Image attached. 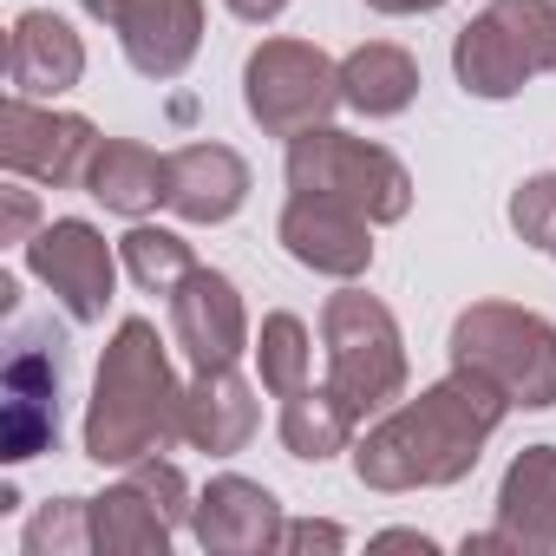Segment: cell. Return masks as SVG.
Returning <instances> with one entry per match:
<instances>
[{
	"label": "cell",
	"mask_w": 556,
	"mask_h": 556,
	"mask_svg": "<svg viewBox=\"0 0 556 556\" xmlns=\"http://www.w3.org/2000/svg\"><path fill=\"white\" fill-rule=\"evenodd\" d=\"M510 413V400L484 380V374H465L452 367V380L426 387L413 406L387 413L354 465H361V484L374 491H413V484H458L471 465H478V445L497 432V419Z\"/></svg>",
	"instance_id": "cell-1"
},
{
	"label": "cell",
	"mask_w": 556,
	"mask_h": 556,
	"mask_svg": "<svg viewBox=\"0 0 556 556\" xmlns=\"http://www.w3.org/2000/svg\"><path fill=\"white\" fill-rule=\"evenodd\" d=\"M184 439V393L157 354L151 321H125L118 341L105 348L92 413H86V458L92 465H138Z\"/></svg>",
	"instance_id": "cell-2"
},
{
	"label": "cell",
	"mask_w": 556,
	"mask_h": 556,
	"mask_svg": "<svg viewBox=\"0 0 556 556\" xmlns=\"http://www.w3.org/2000/svg\"><path fill=\"white\" fill-rule=\"evenodd\" d=\"M452 367L484 374L510 406H556V328L523 308H465L452 328Z\"/></svg>",
	"instance_id": "cell-3"
},
{
	"label": "cell",
	"mask_w": 556,
	"mask_h": 556,
	"mask_svg": "<svg viewBox=\"0 0 556 556\" xmlns=\"http://www.w3.org/2000/svg\"><path fill=\"white\" fill-rule=\"evenodd\" d=\"M452 73L471 99H510L536 73H556V0H491L458 34Z\"/></svg>",
	"instance_id": "cell-4"
},
{
	"label": "cell",
	"mask_w": 556,
	"mask_h": 556,
	"mask_svg": "<svg viewBox=\"0 0 556 556\" xmlns=\"http://www.w3.org/2000/svg\"><path fill=\"white\" fill-rule=\"evenodd\" d=\"M289 184L341 197L367 223H400L406 203H413V177L393 151H380L367 138H348V131H328V125L289 138Z\"/></svg>",
	"instance_id": "cell-5"
},
{
	"label": "cell",
	"mask_w": 556,
	"mask_h": 556,
	"mask_svg": "<svg viewBox=\"0 0 556 556\" xmlns=\"http://www.w3.org/2000/svg\"><path fill=\"white\" fill-rule=\"evenodd\" d=\"M321 334H328V387L367 419L380 413L387 400H400L406 387V354H400V328L393 315L374 302V295H334L328 315H321Z\"/></svg>",
	"instance_id": "cell-6"
},
{
	"label": "cell",
	"mask_w": 556,
	"mask_h": 556,
	"mask_svg": "<svg viewBox=\"0 0 556 556\" xmlns=\"http://www.w3.org/2000/svg\"><path fill=\"white\" fill-rule=\"evenodd\" d=\"M242 92H249V118L262 131L295 138V131L328 125V112L341 105V66H328V53L308 40H268V47H255Z\"/></svg>",
	"instance_id": "cell-7"
},
{
	"label": "cell",
	"mask_w": 556,
	"mask_h": 556,
	"mask_svg": "<svg viewBox=\"0 0 556 556\" xmlns=\"http://www.w3.org/2000/svg\"><path fill=\"white\" fill-rule=\"evenodd\" d=\"M27 268L66 302L73 321H99L105 302H112V249H105L99 229L79 223V216L40 229V236L27 242Z\"/></svg>",
	"instance_id": "cell-8"
},
{
	"label": "cell",
	"mask_w": 556,
	"mask_h": 556,
	"mask_svg": "<svg viewBox=\"0 0 556 556\" xmlns=\"http://www.w3.org/2000/svg\"><path fill=\"white\" fill-rule=\"evenodd\" d=\"M0 151H8V164L34 184H79L99 157V138L86 118L73 112H34V99H8V118H0Z\"/></svg>",
	"instance_id": "cell-9"
},
{
	"label": "cell",
	"mask_w": 556,
	"mask_h": 556,
	"mask_svg": "<svg viewBox=\"0 0 556 556\" xmlns=\"http://www.w3.org/2000/svg\"><path fill=\"white\" fill-rule=\"evenodd\" d=\"M170 334H177V348L190 354L197 374L236 367V354L249 348V315H242V295L229 289V275H216V268L190 275L170 295Z\"/></svg>",
	"instance_id": "cell-10"
},
{
	"label": "cell",
	"mask_w": 556,
	"mask_h": 556,
	"mask_svg": "<svg viewBox=\"0 0 556 556\" xmlns=\"http://www.w3.org/2000/svg\"><path fill=\"white\" fill-rule=\"evenodd\" d=\"M282 242L295 262L321 268V275H361L374 262V236H367V216L341 197H321V190H295L289 210H282Z\"/></svg>",
	"instance_id": "cell-11"
},
{
	"label": "cell",
	"mask_w": 556,
	"mask_h": 556,
	"mask_svg": "<svg viewBox=\"0 0 556 556\" xmlns=\"http://www.w3.org/2000/svg\"><path fill=\"white\" fill-rule=\"evenodd\" d=\"M465 549H556V445H530L497 491V530Z\"/></svg>",
	"instance_id": "cell-12"
},
{
	"label": "cell",
	"mask_w": 556,
	"mask_h": 556,
	"mask_svg": "<svg viewBox=\"0 0 556 556\" xmlns=\"http://www.w3.org/2000/svg\"><path fill=\"white\" fill-rule=\"evenodd\" d=\"M190 530L203 549L216 556H249V549H275L282 543V510H275V497L236 471L210 478L203 497L190 504Z\"/></svg>",
	"instance_id": "cell-13"
},
{
	"label": "cell",
	"mask_w": 556,
	"mask_h": 556,
	"mask_svg": "<svg viewBox=\"0 0 556 556\" xmlns=\"http://www.w3.org/2000/svg\"><path fill=\"white\" fill-rule=\"evenodd\" d=\"M0 439H8V465H27L60 439V354H40V341H21V354L8 361Z\"/></svg>",
	"instance_id": "cell-14"
},
{
	"label": "cell",
	"mask_w": 556,
	"mask_h": 556,
	"mask_svg": "<svg viewBox=\"0 0 556 556\" xmlns=\"http://www.w3.org/2000/svg\"><path fill=\"white\" fill-rule=\"evenodd\" d=\"M249 197V164L229 144H184L164 157V203L184 223H229Z\"/></svg>",
	"instance_id": "cell-15"
},
{
	"label": "cell",
	"mask_w": 556,
	"mask_h": 556,
	"mask_svg": "<svg viewBox=\"0 0 556 556\" xmlns=\"http://www.w3.org/2000/svg\"><path fill=\"white\" fill-rule=\"evenodd\" d=\"M112 27L125 40V60L144 79H177L203 40V0H131Z\"/></svg>",
	"instance_id": "cell-16"
},
{
	"label": "cell",
	"mask_w": 556,
	"mask_h": 556,
	"mask_svg": "<svg viewBox=\"0 0 556 556\" xmlns=\"http://www.w3.org/2000/svg\"><path fill=\"white\" fill-rule=\"evenodd\" d=\"M86 73V47L60 14H21L8 40V86L14 99H60Z\"/></svg>",
	"instance_id": "cell-17"
},
{
	"label": "cell",
	"mask_w": 556,
	"mask_h": 556,
	"mask_svg": "<svg viewBox=\"0 0 556 556\" xmlns=\"http://www.w3.org/2000/svg\"><path fill=\"white\" fill-rule=\"evenodd\" d=\"M249 432H255V393L229 367L197 374V387L184 393V439L203 452H242Z\"/></svg>",
	"instance_id": "cell-18"
},
{
	"label": "cell",
	"mask_w": 556,
	"mask_h": 556,
	"mask_svg": "<svg viewBox=\"0 0 556 556\" xmlns=\"http://www.w3.org/2000/svg\"><path fill=\"white\" fill-rule=\"evenodd\" d=\"M413 92H419V66H413L406 47L374 40V47H361V53L341 60V99H348L354 112H367V118H393V112H406Z\"/></svg>",
	"instance_id": "cell-19"
},
{
	"label": "cell",
	"mask_w": 556,
	"mask_h": 556,
	"mask_svg": "<svg viewBox=\"0 0 556 556\" xmlns=\"http://www.w3.org/2000/svg\"><path fill=\"white\" fill-rule=\"evenodd\" d=\"M86 190L118 216H144L151 203H164V157L151 144L112 138V144H99V157L86 170Z\"/></svg>",
	"instance_id": "cell-20"
},
{
	"label": "cell",
	"mask_w": 556,
	"mask_h": 556,
	"mask_svg": "<svg viewBox=\"0 0 556 556\" xmlns=\"http://www.w3.org/2000/svg\"><path fill=\"white\" fill-rule=\"evenodd\" d=\"M354 426H361V413L334 393V387H302V393H289L282 400V445L295 452V458H334L348 439H354Z\"/></svg>",
	"instance_id": "cell-21"
},
{
	"label": "cell",
	"mask_w": 556,
	"mask_h": 556,
	"mask_svg": "<svg viewBox=\"0 0 556 556\" xmlns=\"http://www.w3.org/2000/svg\"><path fill=\"white\" fill-rule=\"evenodd\" d=\"M170 530H177V523L151 504V491H144L131 471H125L118 491L92 497V543H99V549H164Z\"/></svg>",
	"instance_id": "cell-22"
},
{
	"label": "cell",
	"mask_w": 556,
	"mask_h": 556,
	"mask_svg": "<svg viewBox=\"0 0 556 556\" xmlns=\"http://www.w3.org/2000/svg\"><path fill=\"white\" fill-rule=\"evenodd\" d=\"M255 354H262V387L275 400H289L308 387V367H315V348H308V328L302 315H268L262 334H255Z\"/></svg>",
	"instance_id": "cell-23"
},
{
	"label": "cell",
	"mask_w": 556,
	"mask_h": 556,
	"mask_svg": "<svg viewBox=\"0 0 556 556\" xmlns=\"http://www.w3.org/2000/svg\"><path fill=\"white\" fill-rule=\"evenodd\" d=\"M125 268H131L138 289L177 295L190 275H197V255H190V242L170 236V229H131V236H125Z\"/></svg>",
	"instance_id": "cell-24"
},
{
	"label": "cell",
	"mask_w": 556,
	"mask_h": 556,
	"mask_svg": "<svg viewBox=\"0 0 556 556\" xmlns=\"http://www.w3.org/2000/svg\"><path fill=\"white\" fill-rule=\"evenodd\" d=\"M27 549L47 556V549H92V497H60L53 510H40L27 523Z\"/></svg>",
	"instance_id": "cell-25"
},
{
	"label": "cell",
	"mask_w": 556,
	"mask_h": 556,
	"mask_svg": "<svg viewBox=\"0 0 556 556\" xmlns=\"http://www.w3.org/2000/svg\"><path fill=\"white\" fill-rule=\"evenodd\" d=\"M510 229H517L523 242H536V249L556 242V177L517 184V197H510Z\"/></svg>",
	"instance_id": "cell-26"
},
{
	"label": "cell",
	"mask_w": 556,
	"mask_h": 556,
	"mask_svg": "<svg viewBox=\"0 0 556 556\" xmlns=\"http://www.w3.org/2000/svg\"><path fill=\"white\" fill-rule=\"evenodd\" d=\"M315 543H321V549H341L348 536H341L334 523H282V543H275V549H315Z\"/></svg>",
	"instance_id": "cell-27"
},
{
	"label": "cell",
	"mask_w": 556,
	"mask_h": 556,
	"mask_svg": "<svg viewBox=\"0 0 556 556\" xmlns=\"http://www.w3.org/2000/svg\"><path fill=\"white\" fill-rule=\"evenodd\" d=\"M223 8H229L236 21H249V27H262V21H275V14H282V8H289V0H223Z\"/></svg>",
	"instance_id": "cell-28"
},
{
	"label": "cell",
	"mask_w": 556,
	"mask_h": 556,
	"mask_svg": "<svg viewBox=\"0 0 556 556\" xmlns=\"http://www.w3.org/2000/svg\"><path fill=\"white\" fill-rule=\"evenodd\" d=\"M27 223H34V197L27 190H8V242H21Z\"/></svg>",
	"instance_id": "cell-29"
},
{
	"label": "cell",
	"mask_w": 556,
	"mask_h": 556,
	"mask_svg": "<svg viewBox=\"0 0 556 556\" xmlns=\"http://www.w3.org/2000/svg\"><path fill=\"white\" fill-rule=\"evenodd\" d=\"M367 8H380V14H432L445 0H367Z\"/></svg>",
	"instance_id": "cell-30"
},
{
	"label": "cell",
	"mask_w": 556,
	"mask_h": 556,
	"mask_svg": "<svg viewBox=\"0 0 556 556\" xmlns=\"http://www.w3.org/2000/svg\"><path fill=\"white\" fill-rule=\"evenodd\" d=\"M79 8H86V14H99V21H118L131 0H79Z\"/></svg>",
	"instance_id": "cell-31"
},
{
	"label": "cell",
	"mask_w": 556,
	"mask_h": 556,
	"mask_svg": "<svg viewBox=\"0 0 556 556\" xmlns=\"http://www.w3.org/2000/svg\"><path fill=\"white\" fill-rule=\"evenodd\" d=\"M549 255H556V242H549Z\"/></svg>",
	"instance_id": "cell-32"
}]
</instances>
